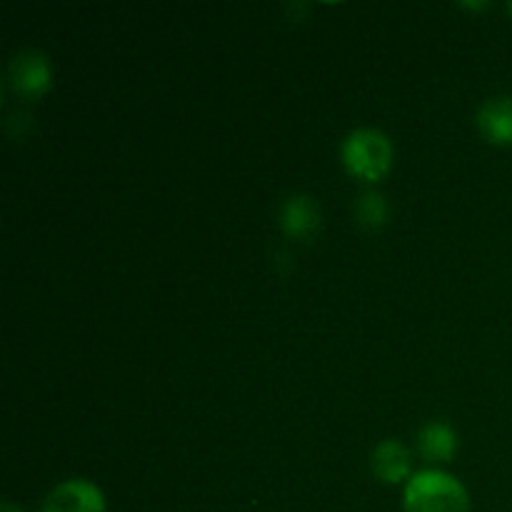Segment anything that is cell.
<instances>
[{"label": "cell", "instance_id": "6da1fadb", "mask_svg": "<svg viewBox=\"0 0 512 512\" xmlns=\"http://www.w3.org/2000/svg\"><path fill=\"white\" fill-rule=\"evenodd\" d=\"M405 512H470V495L445 470H420L405 483Z\"/></svg>", "mask_w": 512, "mask_h": 512}, {"label": "cell", "instance_id": "7a4b0ae2", "mask_svg": "<svg viewBox=\"0 0 512 512\" xmlns=\"http://www.w3.org/2000/svg\"><path fill=\"white\" fill-rule=\"evenodd\" d=\"M393 143L378 128H360L345 135L340 160L353 178L363 183H380L393 170Z\"/></svg>", "mask_w": 512, "mask_h": 512}, {"label": "cell", "instance_id": "3957f363", "mask_svg": "<svg viewBox=\"0 0 512 512\" xmlns=\"http://www.w3.org/2000/svg\"><path fill=\"white\" fill-rule=\"evenodd\" d=\"M8 83L18 98L38 100L53 85V70L40 50H20L8 68Z\"/></svg>", "mask_w": 512, "mask_h": 512}, {"label": "cell", "instance_id": "277c9868", "mask_svg": "<svg viewBox=\"0 0 512 512\" xmlns=\"http://www.w3.org/2000/svg\"><path fill=\"white\" fill-rule=\"evenodd\" d=\"M43 512H105V495L90 480H65L50 490Z\"/></svg>", "mask_w": 512, "mask_h": 512}, {"label": "cell", "instance_id": "5b68a950", "mask_svg": "<svg viewBox=\"0 0 512 512\" xmlns=\"http://www.w3.org/2000/svg\"><path fill=\"white\" fill-rule=\"evenodd\" d=\"M320 228V208L310 195L295 193L280 208V230L288 238L310 240Z\"/></svg>", "mask_w": 512, "mask_h": 512}, {"label": "cell", "instance_id": "8992f818", "mask_svg": "<svg viewBox=\"0 0 512 512\" xmlns=\"http://www.w3.org/2000/svg\"><path fill=\"white\" fill-rule=\"evenodd\" d=\"M370 468L380 483L398 485L403 480H410V453L403 443L398 440H383L375 445L373 455H370Z\"/></svg>", "mask_w": 512, "mask_h": 512}, {"label": "cell", "instance_id": "52a82bcc", "mask_svg": "<svg viewBox=\"0 0 512 512\" xmlns=\"http://www.w3.org/2000/svg\"><path fill=\"white\" fill-rule=\"evenodd\" d=\"M478 130L490 145H512V98H490L478 110Z\"/></svg>", "mask_w": 512, "mask_h": 512}, {"label": "cell", "instance_id": "ba28073f", "mask_svg": "<svg viewBox=\"0 0 512 512\" xmlns=\"http://www.w3.org/2000/svg\"><path fill=\"white\" fill-rule=\"evenodd\" d=\"M418 450L428 463H450L458 453V435L448 423H428L418 433Z\"/></svg>", "mask_w": 512, "mask_h": 512}, {"label": "cell", "instance_id": "9c48e42d", "mask_svg": "<svg viewBox=\"0 0 512 512\" xmlns=\"http://www.w3.org/2000/svg\"><path fill=\"white\" fill-rule=\"evenodd\" d=\"M388 215V200L380 193H373V190H370V193H363L355 200V218H358V223L363 225V228H383V225L388 223Z\"/></svg>", "mask_w": 512, "mask_h": 512}, {"label": "cell", "instance_id": "30bf717a", "mask_svg": "<svg viewBox=\"0 0 512 512\" xmlns=\"http://www.w3.org/2000/svg\"><path fill=\"white\" fill-rule=\"evenodd\" d=\"M0 512H23V510L15 508V505H10V503H5V505H3V510H0Z\"/></svg>", "mask_w": 512, "mask_h": 512}, {"label": "cell", "instance_id": "8fae6325", "mask_svg": "<svg viewBox=\"0 0 512 512\" xmlns=\"http://www.w3.org/2000/svg\"><path fill=\"white\" fill-rule=\"evenodd\" d=\"M508 10H510V15H512V3H510V5H508Z\"/></svg>", "mask_w": 512, "mask_h": 512}]
</instances>
